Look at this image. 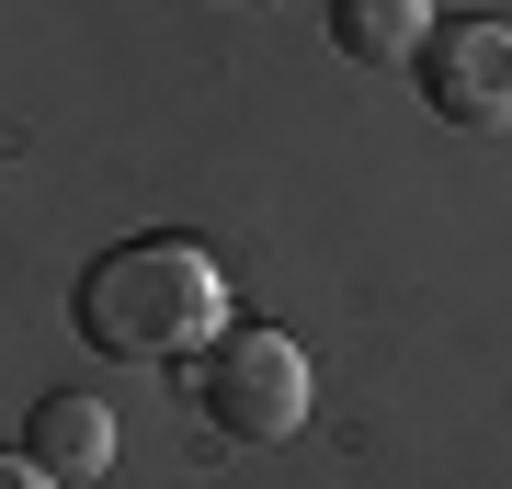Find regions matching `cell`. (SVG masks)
I'll return each instance as SVG.
<instances>
[{
  "label": "cell",
  "instance_id": "2",
  "mask_svg": "<svg viewBox=\"0 0 512 489\" xmlns=\"http://www.w3.org/2000/svg\"><path fill=\"white\" fill-rule=\"evenodd\" d=\"M183 399H194L205 433H228V444H285L296 421H308V353H296L285 330L239 319V330H217V342L183 364Z\"/></svg>",
  "mask_w": 512,
  "mask_h": 489
},
{
  "label": "cell",
  "instance_id": "4",
  "mask_svg": "<svg viewBox=\"0 0 512 489\" xmlns=\"http://www.w3.org/2000/svg\"><path fill=\"white\" fill-rule=\"evenodd\" d=\"M23 455H35L57 489H92V478L114 467V410L80 399V387H46V399L23 410Z\"/></svg>",
  "mask_w": 512,
  "mask_h": 489
},
{
  "label": "cell",
  "instance_id": "5",
  "mask_svg": "<svg viewBox=\"0 0 512 489\" xmlns=\"http://www.w3.org/2000/svg\"><path fill=\"white\" fill-rule=\"evenodd\" d=\"M330 46H342L353 69H421L433 0H330Z\"/></svg>",
  "mask_w": 512,
  "mask_h": 489
},
{
  "label": "cell",
  "instance_id": "3",
  "mask_svg": "<svg viewBox=\"0 0 512 489\" xmlns=\"http://www.w3.org/2000/svg\"><path fill=\"white\" fill-rule=\"evenodd\" d=\"M421 103L456 137H512V23H433Z\"/></svg>",
  "mask_w": 512,
  "mask_h": 489
},
{
  "label": "cell",
  "instance_id": "1",
  "mask_svg": "<svg viewBox=\"0 0 512 489\" xmlns=\"http://www.w3.org/2000/svg\"><path fill=\"white\" fill-rule=\"evenodd\" d=\"M228 330V273L194 239H114L80 273V342L114 364H171Z\"/></svg>",
  "mask_w": 512,
  "mask_h": 489
},
{
  "label": "cell",
  "instance_id": "6",
  "mask_svg": "<svg viewBox=\"0 0 512 489\" xmlns=\"http://www.w3.org/2000/svg\"><path fill=\"white\" fill-rule=\"evenodd\" d=\"M0 489H57V478H46V467H35V455H23V444H12V455H0Z\"/></svg>",
  "mask_w": 512,
  "mask_h": 489
}]
</instances>
